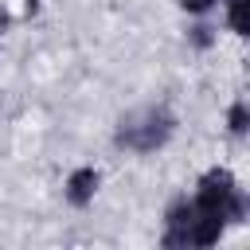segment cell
<instances>
[{
	"mask_svg": "<svg viewBox=\"0 0 250 250\" xmlns=\"http://www.w3.org/2000/svg\"><path fill=\"white\" fill-rule=\"evenodd\" d=\"M184 12H191V16H203V12H211L215 8V0H176Z\"/></svg>",
	"mask_w": 250,
	"mask_h": 250,
	"instance_id": "obj_8",
	"label": "cell"
},
{
	"mask_svg": "<svg viewBox=\"0 0 250 250\" xmlns=\"http://www.w3.org/2000/svg\"><path fill=\"white\" fill-rule=\"evenodd\" d=\"M176 133V113L156 102V105H141V109H129L117 129H113V145L125 148V152H137V156H148L156 148H164Z\"/></svg>",
	"mask_w": 250,
	"mask_h": 250,
	"instance_id": "obj_1",
	"label": "cell"
},
{
	"mask_svg": "<svg viewBox=\"0 0 250 250\" xmlns=\"http://www.w3.org/2000/svg\"><path fill=\"white\" fill-rule=\"evenodd\" d=\"M246 8H250V0H227V23H230L234 35H246V31H250Z\"/></svg>",
	"mask_w": 250,
	"mask_h": 250,
	"instance_id": "obj_5",
	"label": "cell"
},
{
	"mask_svg": "<svg viewBox=\"0 0 250 250\" xmlns=\"http://www.w3.org/2000/svg\"><path fill=\"white\" fill-rule=\"evenodd\" d=\"M98 184H102V172H98L94 164H82V168H74V172L66 176L62 195H66L70 207H90L94 195H98Z\"/></svg>",
	"mask_w": 250,
	"mask_h": 250,
	"instance_id": "obj_4",
	"label": "cell"
},
{
	"mask_svg": "<svg viewBox=\"0 0 250 250\" xmlns=\"http://www.w3.org/2000/svg\"><path fill=\"white\" fill-rule=\"evenodd\" d=\"M188 43L203 51V47H211V43H215V35H211V27H207V23H195V27L188 31Z\"/></svg>",
	"mask_w": 250,
	"mask_h": 250,
	"instance_id": "obj_7",
	"label": "cell"
},
{
	"mask_svg": "<svg viewBox=\"0 0 250 250\" xmlns=\"http://www.w3.org/2000/svg\"><path fill=\"white\" fill-rule=\"evenodd\" d=\"M191 203H195L203 215L219 219V223H242L246 211H250L246 191L238 188V180H234L230 168H207V172L199 176V184H195Z\"/></svg>",
	"mask_w": 250,
	"mask_h": 250,
	"instance_id": "obj_3",
	"label": "cell"
},
{
	"mask_svg": "<svg viewBox=\"0 0 250 250\" xmlns=\"http://www.w3.org/2000/svg\"><path fill=\"white\" fill-rule=\"evenodd\" d=\"M223 230H227V223L203 215L188 195H180L164 211V234H160V242L168 250H207V246H215L223 238Z\"/></svg>",
	"mask_w": 250,
	"mask_h": 250,
	"instance_id": "obj_2",
	"label": "cell"
},
{
	"mask_svg": "<svg viewBox=\"0 0 250 250\" xmlns=\"http://www.w3.org/2000/svg\"><path fill=\"white\" fill-rule=\"evenodd\" d=\"M227 125H230V133H234V137H246V129H250V109H246V102H242V98L230 105Z\"/></svg>",
	"mask_w": 250,
	"mask_h": 250,
	"instance_id": "obj_6",
	"label": "cell"
}]
</instances>
